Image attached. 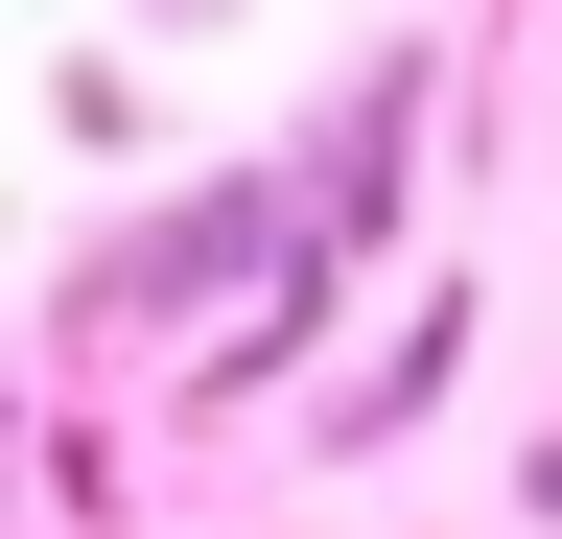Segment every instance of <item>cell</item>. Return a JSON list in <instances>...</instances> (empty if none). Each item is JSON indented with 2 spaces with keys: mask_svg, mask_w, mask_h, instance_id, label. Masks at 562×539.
I'll return each mask as SVG.
<instances>
[{
  "mask_svg": "<svg viewBox=\"0 0 562 539\" xmlns=\"http://www.w3.org/2000/svg\"><path fill=\"white\" fill-rule=\"evenodd\" d=\"M235 282H305V188H281V165L140 212V235L94 258V328H235Z\"/></svg>",
  "mask_w": 562,
  "mask_h": 539,
  "instance_id": "6da1fadb",
  "label": "cell"
},
{
  "mask_svg": "<svg viewBox=\"0 0 562 539\" xmlns=\"http://www.w3.org/2000/svg\"><path fill=\"white\" fill-rule=\"evenodd\" d=\"M422 94H446V71H422V47H375V71H351V117H328L305 165H281V188H305V258H328V282H351V258L398 235V165H422Z\"/></svg>",
  "mask_w": 562,
  "mask_h": 539,
  "instance_id": "7a4b0ae2",
  "label": "cell"
},
{
  "mask_svg": "<svg viewBox=\"0 0 562 539\" xmlns=\"http://www.w3.org/2000/svg\"><path fill=\"white\" fill-rule=\"evenodd\" d=\"M446 375H469V282H422V305H398V352H375V375L328 398V446H398V423H422Z\"/></svg>",
  "mask_w": 562,
  "mask_h": 539,
  "instance_id": "3957f363",
  "label": "cell"
},
{
  "mask_svg": "<svg viewBox=\"0 0 562 539\" xmlns=\"http://www.w3.org/2000/svg\"><path fill=\"white\" fill-rule=\"evenodd\" d=\"M516 516H562V446H539V469H516Z\"/></svg>",
  "mask_w": 562,
  "mask_h": 539,
  "instance_id": "277c9868",
  "label": "cell"
},
{
  "mask_svg": "<svg viewBox=\"0 0 562 539\" xmlns=\"http://www.w3.org/2000/svg\"><path fill=\"white\" fill-rule=\"evenodd\" d=\"M165 24H211V0H165Z\"/></svg>",
  "mask_w": 562,
  "mask_h": 539,
  "instance_id": "5b68a950",
  "label": "cell"
}]
</instances>
